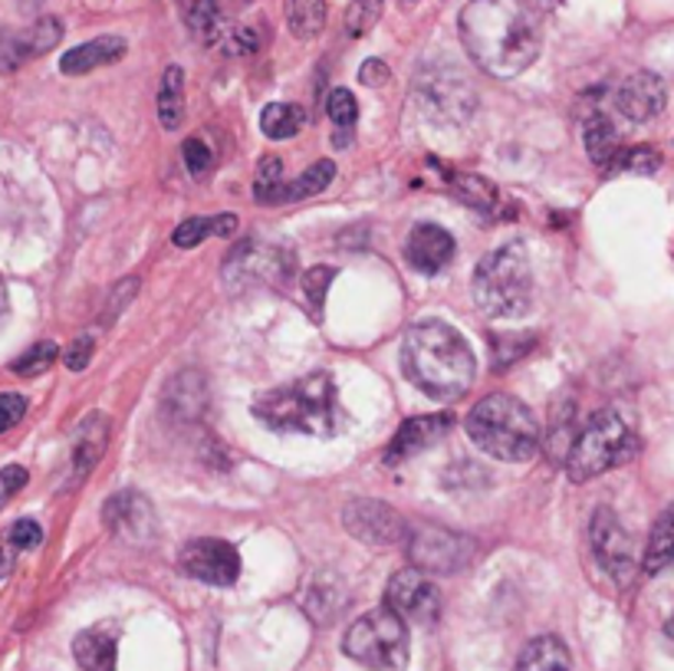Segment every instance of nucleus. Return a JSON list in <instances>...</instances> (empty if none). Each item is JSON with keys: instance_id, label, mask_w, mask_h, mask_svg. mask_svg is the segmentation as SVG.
I'll return each mask as SVG.
<instances>
[{"instance_id": "1", "label": "nucleus", "mask_w": 674, "mask_h": 671, "mask_svg": "<svg viewBox=\"0 0 674 671\" xmlns=\"http://www.w3.org/2000/svg\"><path fill=\"white\" fill-rule=\"evenodd\" d=\"M460 40L483 73L513 79L540 56L543 30L526 0H470L460 10Z\"/></svg>"}, {"instance_id": "2", "label": "nucleus", "mask_w": 674, "mask_h": 671, "mask_svg": "<svg viewBox=\"0 0 674 671\" xmlns=\"http://www.w3.org/2000/svg\"><path fill=\"white\" fill-rule=\"evenodd\" d=\"M402 372L435 402H457L474 382V353L448 323H418L402 343Z\"/></svg>"}, {"instance_id": "3", "label": "nucleus", "mask_w": 674, "mask_h": 671, "mask_svg": "<svg viewBox=\"0 0 674 671\" xmlns=\"http://www.w3.org/2000/svg\"><path fill=\"white\" fill-rule=\"evenodd\" d=\"M253 415L280 435L333 439L343 429V405L336 396V382L326 372H313L290 386L263 392L253 402Z\"/></svg>"}, {"instance_id": "4", "label": "nucleus", "mask_w": 674, "mask_h": 671, "mask_svg": "<svg viewBox=\"0 0 674 671\" xmlns=\"http://www.w3.org/2000/svg\"><path fill=\"white\" fill-rule=\"evenodd\" d=\"M467 435L483 454L497 461L523 464L540 447V422L520 399L507 392H493L470 409Z\"/></svg>"}, {"instance_id": "5", "label": "nucleus", "mask_w": 674, "mask_h": 671, "mask_svg": "<svg viewBox=\"0 0 674 671\" xmlns=\"http://www.w3.org/2000/svg\"><path fill=\"white\" fill-rule=\"evenodd\" d=\"M474 303L480 313L497 320H513L533 306V270L523 243H507L487 253L474 270Z\"/></svg>"}, {"instance_id": "6", "label": "nucleus", "mask_w": 674, "mask_h": 671, "mask_svg": "<svg viewBox=\"0 0 674 671\" xmlns=\"http://www.w3.org/2000/svg\"><path fill=\"white\" fill-rule=\"evenodd\" d=\"M635 454V435L629 429V422L606 409V412H596L583 432L573 439V445L566 451V474L569 480L576 484H586L619 464H626L629 457Z\"/></svg>"}, {"instance_id": "7", "label": "nucleus", "mask_w": 674, "mask_h": 671, "mask_svg": "<svg viewBox=\"0 0 674 671\" xmlns=\"http://www.w3.org/2000/svg\"><path fill=\"white\" fill-rule=\"evenodd\" d=\"M343 652L372 671H402L409 665V623L389 606L372 609L349 626Z\"/></svg>"}, {"instance_id": "8", "label": "nucleus", "mask_w": 674, "mask_h": 671, "mask_svg": "<svg viewBox=\"0 0 674 671\" xmlns=\"http://www.w3.org/2000/svg\"><path fill=\"white\" fill-rule=\"evenodd\" d=\"M405 550L412 556V566L422 573H438V576H454L474 560V540L464 533H454L435 523H415L409 527Z\"/></svg>"}, {"instance_id": "9", "label": "nucleus", "mask_w": 674, "mask_h": 671, "mask_svg": "<svg viewBox=\"0 0 674 671\" xmlns=\"http://www.w3.org/2000/svg\"><path fill=\"white\" fill-rule=\"evenodd\" d=\"M343 523L356 540H362L376 550L405 546V540H409V523L402 520L399 510H392L382 500H366V497L349 500L343 510Z\"/></svg>"}, {"instance_id": "10", "label": "nucleus", "mask_w": 674, "mask_h": 671, "mask_svg": "<svg viewBox=\"0 0 674 671\" xmlns=\"http://www.w3.org/2000/svg\"><path fill=\"white\" fill-rule=\"evenodd\" d=\"M385 606L395 609L405 623L435 626L442 616V593L428 573L409 566V570L395 573L392 583L385 586Z\"/></svg>"}, {"instance_id": "11", "label": "nucleus", "mask_w": 674, "mask_h": 671, "mask_svg": "<svg viewBox=\"0 0 674 671\" xmlns=\"http://www.w3.org/2000/svg\"><path fill=\"white\" fill-rule=\"evenodd\" d=\"M589 537H593V553H596L599 566H602L622 589L632 586V580H635L632 540H629V533L622 530L619 517H616L609 507H599V510L593 513Z\"/></svg>"}, {"instance_id": "12", "label": "nucleus", "mask_w": 674, "mask_h": 671, "mask_svg": "<svg viewBox=\"0 0 674 671\" xmlns=\"http://www.w3.org/2000/svg\"><path fill=\"white\" fill-rule=\"evenodd\" d=\"M178 566L185 576L198 580V583H208V586H233L237 576H240V556L237 550L227 543V540H215V537H202V540H192L182 556H178Z\"/></svg>"}, {"instance_id": "13", "label": "nucleus", "mask_w": 674, "mask_h": 671, "mask_svg": "<svg viewBox=\"0 0 674 671\" xmlns=\"http://www.w3.org/2000/svg\"><path fill=\"white\" fill-rule=\"evenodd\" d=\"M102 520L116 537H122L129 543H139V546H145L159 533L155 507L142 494H132V490H122V494L109 497L106 507H102Z\"/></svg>"}, {"instance_id": "14", "label": "nucleus", "mask_w": 674, "mask_h": 671, "mask_svg": "<svg viewBox=\"0 0 674 671\" xmlns=\"http://www.w3.org/2000/svg\"><path fill=\"white\" fill-rule=\"evenodd\" d=\"M668 102V89H665V79L655 76V73H632L619 83L616 89V106L626 119L632 122H649L655 119Z\"/></svg>"}, {"instance_id": "15", "label": "nucleus", "mask_w": 674, "mask_h": 671, "mask_svg": "<svg viewBox=\"0 0 674 671\" xmlns=\"http://www.w3.org/2000/svg\"><path fill=\"white\" fill-rule=\"evenodd\" d=\"M454 250H457L454 237H450L445 227H438V224H415L409 240H405L409 263L418 273H428V277L442 273L448 267L450 260H454Z\"/></svg>"}, {"instance_id": "16", "label": "nucleus", "mask_w": 674, "mask_h": 671, "mask_svg": "<svg viewBox=\"0 0 674 671\" xmlns=\"http://www.w3.org/2000/svg\"><path fill=\"white\" fill-rule=\"evenodd\" d=\"M450 425H454L450 415H418V419H409V422L399 429L392 447L385 451V461H389V464H402V461H409V457H415V454L435 447L448 435Z\"/></svg>"}, {"instance_id": "17", "label": "nucleus", "mask_w": 674, "mask_h": 671, "mask_svg": "<svg viewBox=\"0 0 674 671\" xmlns=\"http://www.w3.org/2000/svg\"><path fill=\"white\" fill-rule=\"evenodd\" d=\"M122 53H126V40H122V36H96V40H89V43L73 46L69 53H63L59 69H63L66 76H86V73H93V69H99V66H106V63L122 59Z\"/></svg>"}, {"instance_id": "18", "label": "nucleus", "mask_w": 674, "mask_h": 671, "mask_svg": "<svg viewBox=\"0 0 674 671\" xmlns=\"http://www.w3.org/2000/svg\"><path fill=\"white\" fill-rule=\"evenodd\" d=\"M106 442H109V422L99 412L83 419V425L76 429V439H73V470H76V477H86L96 467V461L106 451Z\"/></svg>"}, {"instance_id": "19", "label": "nucleus", "mask_w": 674, "mask_h": 671, "mask_svg": "<svg viewBox=\"0 0 674 671\" xmlns=\"http://www.w3.org/2000/svg\"><path fill=\"white\" fill-rule=\"evenodd\" d=\"M586 152L593 159V165H599L602 172H616L619 169V159H622V139L612 126L609 116H593L586 122Z\"/></svg>"}, {"instance_id": "20", "label": "nucleus", "mask_w": 674, "mask_h": 671, "mask_svg": "<svg viewBox=\"0 0 674 671\" xmlns=\"http://www.w3.org/2000/svg\"><path fill=\"white\" fill-rule=\"evenodd\" d=\"M73 656L83 671H116V636L109 629H86L73 639Z\"/></svg>"}, {"instance_id": "21", "label": "nucleus", "mask_w": 674, "mask_h": 671, "mask_svg": "<svg viewBox=\"0 0 674 671\" xmlns=\"http://www.w3.org/2000/svg\"><path fill=\"white\" fill-rule=\"evenodd\" d=\"M573 669V659H569V649L556 639V636H540L533 642L523 646L520 659H517V669L513 671H569Z\"/></svg>"}, {"instance_id": "22", "label": "nucleus", "mask_w": 674, "mask_h": 671, "mask_svg": "<svg viewBox=\"0 0 674 671\" xmlns=\"http://www.w3.org/2000/svg\"><path fill=\"white\" fill-rule=\"evenodd\" d=\"M185 119V69L168 66L159 86V122L175 132Z\"/></svg>"}, {"instance_id": "23", "label": "nucleus", "mask_w": 674, "mask_h": 671, "mask_svg": "<svg viewBox=\"0 0 674 671\" xmlns=\"http://www.w3.org/2000/svg\"><path fill=\"white\" fill-rule=\"evenodd\" d=\"M306 126V109L296 106V102H270L263 112H260V129L267 139L273 142H283V139H293L300 136Z\"/></svg>"}, {"instance_id": "24", "label": "nucleus", "mask_w": 674, "mask_h": 671, "mask_svg": "<svg viewBox=\"0 0 674 671\" xmlns=\"http://www.w3.org/2000/svg\"><path fill=\"white\" fill-rule=\"evenodd\" d=\"M674 563V504L655 520L645 556H642V570L645 573H662L665 566Z\"/></svg>"}, {"instance_id": "25", "label": "nucleus", "mask_w": 674, "mask_h": 671, "mask_svg": "<svg viewBox=\"0 0 674 671\" xmlns=\"http://www.w3.org/2000/svg\"><path fill=\"white\" fill-rule=\"evenodd\" d=\"M336 178V165L329 159L323 162H313L300 178H293V185H286V195H283V205H293V202H306L319 192H326Z\"/></svg>"}, {"instance_id": "26", "label": "nucleus", "mask_w": 674, "mask_h": 671, "mask_svg": "<svg viewBox=\"0 0 674 671\" xmlns=\"http://www.w3.org/2000/svg\"><path fill=\"white\" fill-rule=\"evenodd\" d=\"M286 23L300 40H313L326 26V0H286Z\"/></svg>"}, {"instance_id": "27", "label": "nucleus", "mask_w": 674, "mask_h": 671, "mask_svg": "<svg viewBox=\"0 0 674 671\" xmlns=\"http://www.w3.org/2000/svg\"><path fill=\"white\" fill-rule=\"evenodd\" d=\"M283 195H286L283 162H280L276 155L260 159L257 178H253V198H257V205H283Z\"/></svg>"}, {"instance_id": "28", "label": "nucleus", "mask_w": 674, "mask_h": 671, "mask_svg": "<svg viewBox=\"0 0 674 671\" xmlns=\"http://www.w3.org/2000/svg\"><path fill=\"white\" fill-rule=\"evenodd\" d=\"M454 195L467 205V208H477L483 215H493L497 212V192L487 178L480 175H450L448 178Z\"/></svg>"}, {"instance_id": "29", "label": "nucleus", "mask_w": 674, "mask_h": 671, "mask_svg": "<svg viewBox=\"0 0 674 671\" xmlns=\"http://www.w3.org/2000/svg\"><path fill=\"white\" fill-rule=\"evenodd\" d=\"M59 36H63V23L56 17H43L26 33H20V43H23L26 56H40V53L53 50L59 43Z\"/></svg>"}, {"instance_id": "30", "label": "nucleus", "mask_w": 674, "mask_h": 671, "mask_svg": "<svg viewBox=\"0 0 674 671\" xmlns=\"http://www.w3.org/2000/svg\"><path fill=\"white\" fill-rule=\"evenodd\" d=\"M382 3L385 0H352L349 10H346V30L349 36H366L376 20L382 17Z\"/></svg>"}, {"instance_id": "31", "label": "nucleus", "mask_w": 674, "mask_h": 671, "mask_svg": "<svg viewBox=\"0 0 674 671\" xmlns=\"http://www.w3.org/2000/svg\"><path fill=\"white\" fill-rule=\"evenodd\" d=\"M333 280H336V270H333V267H313V270L303 277V290H306V300H309L313 316H323L326 293H329V283H333Z\"/></svg>"}, {"instance_id": "32", "label": "nucleus", "mask_w": 674, "mask_h": 671, "mask_svg": "<svg viewBox=\"0 0 674 671\" xmlns=\"http://www.w3.org/2000/svg\"><path fill=\"white\" fill-rule=\"evenodd\" d=\"M56 356H59V349H56V343H36L30 353H23L17 362H13V372L17 376H40V372H46L53 362H56Z\"/></svg>"}, {"instance_id": "33", "label": "nucleus", "mask_w": 674, "mask_h": 671, "mask_svg": "<svg viewBox=\"0 0 674 671\" xmlns=\"http://www.w3.org/2000/svg\"><path fill=\"white\" fill-rule=\"evenodd\" d=\"M326 112H329V119H333L343 132H352V126H356V119H359L356 96H352L349 89H336V93H329V99H326Z\"/></svg>"}, {"instance_id": "34", "label": "nucleus", "mask_w": 674, "mask_h": 671, "mask_svg": "<svg viewBox=\"0 0 674 671\" xmlns=\"http://www.w3.org/2000/svg\"><path fill=\"white\" fill-rule=\"evenodd\" d=\"M662 165L659 152L642 145V149H626L622 159H619V169L616 172H635V175H652L655 169Z\"/></svg>"}, {"instance_id": "35", "label": "nucleus", "mask_w": 674, "mask_h": 671, "mask_svg": "<svg viewBox=\"0 0 674 671\" xmlns=\"http://www.w3.org/2000/svg\"><path fill=\"white\" fill-rule=\"evenodd\" d=\"M215 234V221L211 218H188V221H182L178 227H175V234H172V240H175V247H198L205 237H211Z\"/></svg>"}, {"instance_id": "36", "label": "nucleus", "mask_w": 674, "mask_h": 671, "mask_svg": "<svg viewBox=\"0 0 674 671\" xmlns=\"http://www.w3.org/2000/svg\"><path fill=\"white\" fill-rule=\"evenodd\" d=\"M182 159H185V165H188V172H192L195 178L208 175V169H211V162H215L205 139H188V142L182 145Z\"/></svg>"}, {"instance_id": "37", "label": "nucleus", "mask_w": 674, "mask_h": 671, "mask_svg": "<svg viewBox=\"0 0 674 671\" xmlns=\"http://www.w3.org/2000/svg\"><path fill=\"white\" fill-rule=\"evenodd\" d=\"M7 537H10V543H13L17 550H36L40 540H43V530H40L36 520H17Z\"/></svg>"}, {"instance_id": "38", "label": "nucleus", "mask_w": 674, "mask_h": 671, "mask_svg": "<svg viewBox=\"0 0 674 671\" xmlns=\"http://www.w3.org/2000/svg\"><path fill=\"white\" fill-rule=\"evenodd\" d=\"M23 415H26V402H23V396L3 392V396H0V435L10 432L13 425H20Z\"/></svg>"}, {"instance_id": "39", "label": "nucleus", "mask_w": 674, "mask_h": 671, "mask_svg": "<svg viewBox=\"0 0 674 671\" xmlns=\"http://www.w3.org/2000/svg\"><path fill=\"white\" fill-rule=\"evenodd\" d=\"M93 349H96L93 336H76V343L66 349V366H69L73 372H83V369L89 366V359H93Z\"/></svg>"}, {"instance_id": "40", "label": "nucleus", "mask_w": 674, "mask_h": 671, "mask_svg": "<svg viewBox=\"0 0 674 671\" xmlns=\"http://www.w3.org/2000/svg\"><path fill=\"white\" fill-rule=\"evenodd\" d=\"M23 484H26V470H23V467H17V464L3 467V470H0V504L10 500Z\"/></svg>"}, {"instance_id": "41", "label": "nucleus", "mask_w": 674, "mask_h": 671, "mask_svg": "<svg viewBox=\"0 0 674 671\" xmlns=\"http://www.w3.org/2000/svg\"><path fill=\"white\" fill-rule=\"evenodd\" d=\"M359 79L366 86H385L389 83V66L382 59H366L362 69H359Z\"/></svg>"}, {"instance_id": "42", "label": "nucleus", "mask_w": 674, "mask_h": 671, "mask_svg": "<svg viewBox=\"0 0 674 671\" xmlns=\"http://www.w3.org/2000/svg\"><path fill=\"white\" fill-rule=\"evenodd\" d=\"M215 221V234L218 237H233L237 234V215H218V218H211Z\"/></svg>"}, {"instance_id": "43", "label": "nucleus", "mask_w": 674, "mask_h": 671, "mask_svg": "<svg viewBox=\"0 0 674 671\" xmlns=\"http://www.w3.org/2000/svg\"><path fill=\"white\" fill-rule=\"evenodd\" d=\"M13 550H17V546L10 543V537L0 540V580L13 570Z\"/></svg>"}, {"instance_id": "44", "label": "nucleus", "mask_w": 674, "mask_h": 671, "mask_svg": "<svg viewBox=\"0 0 674 671\" xmlns=\"http://www.w3.org/2000/svg\"><path fill=\"white\" fill-rule=\"evenodd\" d=\"M7 316H10V296H7V283L0 280V326L7 323Z\"/></svg>"}, {"instance_id": "45", "label": "nucleus", "mask_w": 674, "mask_h": 671, "mask_svg": "<svg viewBox=\"0 0 674 671\" xmlns=\"http://www.w3.org/2000/svg\"><path fill=\"white\" fill-rule=\"evenodd\" d=\"M668 639H672V642H674V616H672V619H668Z\"/></svg>"}]
</instances>
